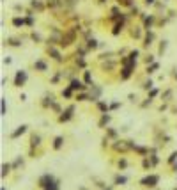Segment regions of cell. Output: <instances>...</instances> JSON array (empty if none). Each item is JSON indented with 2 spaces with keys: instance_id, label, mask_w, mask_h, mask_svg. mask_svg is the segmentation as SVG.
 I'll use <instances>...</instances> for the list:
<instances>
[{
  "instance_id": "1",
  "label": "cell",
  "mask_w": 177,
  "mask_h": 190,
  "mask_svg": "<svg viewBox=\"0 0 177 190\" xmlns=\"http://www.w3.org/2000/svg\"><path fill=\"white\" fill-rule=\"evenodd\" d=\"M25 80H27V73H25V71H18V73H16V80H14V84H16L18 87H21V85L25 84Z\"/></svg>"
},
{
  "instance_id": "2",
  "label": "cell",
  "mask_w": 177,
  "mask_h": 190,
  "mask_svg": "<svg viewBox=\"0 0 177 190\" xmlns=\"http://www.w3.org/2000/svg\"><path fill=\"white\" fill-rule=\"evenodd\" d=\"M158 176H149V178H145V180H142V185H145V187H154L156 183H158Z\"/></svg>"
},
{
  "instance_id": "3",
  "label": "cell",
  "mask_w": 177,
  "mask_h": 190,
  "mask_svg": "<svg viewBox=\"0 0 177 190\" xmlns=\"http://www.w3.org/2000/svg\"><path fill=\"white\" fill-rule=\"evenodd\" d=\"M25 130H27V126L23 124V126H20V128H18V130H16V132H14V133H12L11 137H12V139H16V137H18V135H21V133H23Z\"/></svg>"
},
{
  "instance_id": "4",
  "label": "cell",
  "mask_w": 177,
  "mask_h": 190,
  "mask_svg": "<svg viewBox=\"0 0 177 190\" xmlns=\"http://www.w3.org/2000/svg\"><path fill=\"white\" fill-rule=\"evenodd\" d=\"M73 110H74V109H73V107H69V109L66 110V115H60V121H67V119L71 117V114H73Z\"/></svg>"
},
{
  "instance_id": "5",
  "label": "cell",
  "mask_w": 177,
  "mask_h": 190,
  "mask_svg": "<svg viewBox=\"0 0 177 190\" xmlns=\"http://www.w3.org/2000/svg\"><path fill=\"white\" fill-rule=\"evenodd\" d=\"M71 87H73V89H81L83 85H81L80 80H73V82H71Z\"/></svg>"
},
{
  "instance_id": "6",
  "label": "cell",
  "mask_w": 177,
  "mask_h": 190,
  "mask_svg": "<svg viewBox=\"0 0 177 190\" xmlns=\"http://www.w3.org/2000/svg\"><path fill=\"white\" fill-rule=\"evenodd\" d=\"M35 68H37V69H41V71H44V69H46V64H44V62H41V61H37V62H35Z\"/></svg>"
},
{
  "instance_id": "7",
  "label": "cell",
  "mask_w": 177,
  "mask_h": 190,
  "mask_svg": "<svg viewBox=\"0 0 177 190\" xmlns=\"http://www.w3.org/2000/svg\"><path fill=\"white\" fill-rule=\"evenodd\" d=\"M53 146H55V149H59V148L62 146V137H57V139H55V144H53Z\"/></svg>"
},
{
  "instance_id": "8",
  "label": "cell",
  "mask_w": 177,
  "mask_h": 190,
  "mask_svg": "<svg viewBox=\"0 0 177 190\" xmlns=\"http://www.w3.org/2000/svg\"><path fill=\"white\" fill-rule=\"evenodd\" d=\"M115 183H117V185H119V183H126V178H124V176H117V178H115Z\"/></svg>"
},
{
  "instance_id": "9",
  "label": "cell",
  "mask_w": 177,
  "mask_h": 190,
  "mask_svg": "<svg viewBox=\"0 0 177 190\" xmlns=\"http://www.w3.org/2000/svg\"><path fill=\"white\" fill-rule=\"evenodd\" d=\"M7 172H9V165H5V163H4V165H2V176H5Z\"/></svg>"
},
{
  "instance_id": "10",
  "label": "cell",
  "mask_w": 177,
  "mask_h": 190,
  "mask_svg": "<svg viewBox=\"0 0 177 190\" xmlns=\"http://www.w3.org/2000/svg\"><path fill=\"white\" fill-rule=\"evenodd\" d=\"M50 53H51V55H53V57H55L57 61L60 59V57H59V52H57V50H53V48H51V50H50Z\"/></svg>"
},
{
  "instance_id": "11",
  "label": "cell",
  "mask_w": 177,
  "mask_h": 190,
  "mask_svg": "<svg viewBox=\"0 0 177 190\" xmlns=\"http://www.w3.org/2000/svg\"><path fill=\"white\" fill-rule=\"evenodd\" d=\"M14 25L18 27V25H23V20H20V18H14Z\"/></svg>"
},
{
  "instance_id": "12",
  "label": "cell",
  "mask_w": 177,
  "mask_h": 190,
  "mask_svg": "<svg viewBox=\"0 0 177 190\" xmlns=\"http://www.w3.org/2000/svg\"><path fill=\"white\" fill-rule=\"evenodd\" d=\"M32 144H39V135H34V137H32Z\"/></svg>"
},
{
  "instance_id": "13",
  "label": "cell",
  "mask_w": 177,
  "mask_h": 190,
  "mask_svg": "<svg viewBox=\"0 0 177 190\" xmlns=\"http://www.w3.org/2000/svg\"><path fill=\"white\" fill-rule=\"evenodd\" d=\"M5 114V100H2V115Z\"/></svg>"
},
{
  "instance_id": "14",
  "label": "cell",
  "mask_w": 177,
  "mask_h": 190,
  "mask_svg": "<svg viewBox=\"0 0 177 190\" xmlns=\"http://www.w3.org/2000/svg\"><path fill=\"white\" fill-rule=\"evenodd\" d=\"M145 2H147V4H152V2H154V0H145Z\"/></svg>"
}]
</instances>
